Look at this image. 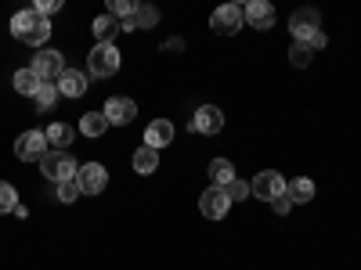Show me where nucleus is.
I'll return each mask as SVG.
<instances>
[{"label":"nucleus","mask_w":361,"mask_h":270,"mask_svg":"<svg viewBox=\"0 0 361 270\" xmlns=\"http://www.w3.org/2000/svg\"><path fill=\"white\" fill-rule=\"evenodd\" d=\"M11 33H15V40L25 44V47H40V44L51 40V22H47L37 8H25V11H18V15L11 18Z\"/></svg>","instance_id":"nucleus-1"},{"label":"nucleus","mask_w":361,"mask_h":270,"mask_svg":"<svg viewBox=\"0 0 361 270\" xmlns=\"http://www.w3.org/2000/svg\"><path fill=\"white\" fill-rule=\"evenodd\" d=\"M76 159L69 155V152H47L44 159H40V173L47 176V180H54V184H62V180H76Z\"/></svg>","instance_id":"nucleus-2"},{"label":"nucleus","mask_w":361,"mask_h":270,"mask_svg":"<svg viewBox=\"0 0 361 270\" xmlns=\"http://www.w3.org/2000/svg\"><path fill=\"white\" fill-rule=\"evenodd\" d=\"M87 72L94 76V79L116 76V72H119V51H116L112 44H109V47L94 44V51H90V58H87Z\"/></svg>","instance_id":"nucleus-3"},{"label":"nucleus","mask_w":361,"mask_h":270,"mask_svg":"<svg viewBox=\"0 0 361 270\" xmlns=\"http://www.w3.org/2000/svg\"><path fill=\"white\" fill-rule=\"evenodd\" d=\"M47 152H51V148H47V134H44V130H25V134L15 141V155H18L22 162H40Z\"/></svg>","instance_id":"nucleus-4"},{"label":"nucleus","mask_w":361,"mask_h":270,"mask_svg":"<svg viewBox=\"0 0 361 270\" xmlns=\"http://www.w3.org/2000/svg\"><path fill=\"white\" fill-rule=\"evenodd\" d=\"M289 29H293V44H307L314 33H322L318 11H314V8H300V11H293V18H289Z\"/></svg>","instance_id":"nucleus-5"},{"label":"nucleus","mask_w":361,"mask_h":270,"mask_svg":"<svg viewBox=\"0 0 361 270\" xmlns=\"http://www.w3.org/2000/svg\"><path fill=\"white\" fill-rule=\"evenodd\" d=\"M250 191H253L260 202H275L279 195H286V176L275 173V169H264V173H257V180L250 184Z\"/></svg>","instance_id":"nucleus-6"},{"label":"nucleus","mask_w":361,"mask_h":270,"mask_svg":"<svg viewBox=\"0 0 361 270\" xmlns=\"http://www.w3.org/2000/svg\"><path fill=\"white\" fill-rule=\"evenodd\" d=\"M76 184H80V195H98L109 184V173H105L102 162H87V166L76 169Z\"/></svg>","instance_id":"nucleus-7"},{"label":"nucleus","mask_w":361,"mask_h":270,"mask_svg":"<svg viewBox=\"0 0 361 270\" xmlns=\"http://www.w3.org/2000/svg\"><path fill=\"white\" fill-rule=\"evenodd\" d=\"M29 69L40 76V83H58V76L66 72V62H62V54H58V51H40Z\"/></svg>","instance_id":"nucleus-8"},{"label":"nucleus","mask_w":361,"mask_h":270,"mask_svg":"<svg viewBox=\"0 0 361 270\" xmlns=\"http://www.w3.org/2000/svg\"><path fill=\"white\" fill-rule=\"evenodd\" d=\"M228 205H231L228 191H224V188H214V184H209V188L202 191V198H199V209H202L206 220H221V217L228 213Z\"/></svg>","instance_id":"nucleus-9"},{"label":"nucleus","mask_w":361,"mask_h":270,"mask_svg":"<svg viewBox=\"0 0 361 270\" xmlns=\"http://www.w3.org/2000/svg\"><path fill=\"white\" fill-rule=\"evenodd\" d=\"M243 22H246V18H243V8H238V4H221V8L214 11V18H209V25H214L221 37L238 33V25H243Z\"/></svg>","instance_id":"nucleus-10"},{"label":"nucleus","mask_w":361,"mask_h":270,"mask_svg":"<svg viewBox=\"0 0 361 270\" xmlns=\"http://www.w3.org/2000/svg\"><path fill=\"white\" fill-rule=\"evenodd\" d=\"M102 112H105V119H109V127H127V123H134L137 105H134L130 98H109Z\"/></svg>","instance_id":"nucleus-11"},{"label":"nucleus","mask_w":361,"mask_h":270,"mask_svg":"<svg viewBox=\"0 0 361 270\" xmlns=\"http://www.w3.org/2000/svg\"><path fill=\"white\" fill-rule=\"evenodd\" d=\"M221 127H224V115L217 105H202L188 123V130H195V134H221Z\"/></svg>","instance_id":"nucleus-12"},{"label":"nucleus","mask_w":361,"mask_h":270,"mask_svg":"<svg viewBox=\"0 0 361 270\" xmlns=\"http://www.w3.org/2000/svg\"><path fill=\"white\" fill-rule=\"evenodd\" d=\"M243 18L253 29H271V25H275V8H271L267 0H250V4L243 8Z\"/></svg>","instance_id":"nucleus-13"},{"label":"nucleus","mask_w":361,"mask_h":270,"mask_svg":"<svg viewBox=\"0 0 361 270\" xmlns=\"http://www.w3.org/2000/svg\"><path fill=\"white\" fill-rule=\"evenodd\" d=\"M58 94L66 98H83L87 94V72H76V69H66L62 76H58Z\"/></svg>","instance_id":"nucleus-14"},{"label":"nucleus","mask_w":361,"mask_h":270,"mask_svg":"<svg viewBox=\"0 0 361 270\" xmlns=\"http://www.w3.org/2000/svg\"><path fill=\"white\" fill-rule=\"evenodd\" d=\"M145 144L148 148H166V144H173V123L170 119H156V123H148V130H145Z\"/></svg>","instance_id":"nucleus-15"},{"label":"nucleus","mask_w":361,"mask_h":270,"mask_svg":"<svg viewBox=\"0 0 361 270\" xmlns=\"http://www.w3.org/2000/svg\"><path fill=\"white\" fill-rule=\"evenodd\" d=\"M90 33H94V44H102V47H109L123 29H119V22L112 18V15H102V18H94V25H90Z\"/></svg>","instance_id":"nucleus-16"},{"label":"nucleus","mask_w":361,"mask_h":270,"mask_svg":"<svg viewBox=\"0 0 361 270\" xmlns=\"http://www.w3.org/2000/svg\"><path fill=\"white\" fill-rule=\"evenodd\" d=\"M159 169V152H156V148H137V152H134V173H141V176H152Z\"/></svg>","instance_id":"nucleus-17"},{"label":"nucleus","mask_w":361,"mask_h":270,"mask_svg":"<svg viewBox=\"0 0 361 270\" xmlns=\"http://www.w3.org/2000/svg\"><path fill=\"white\" fill-rule=\"evenodd\" d=\"M286 195H289L296 205H307V202L314 198V184H311L307 176H296V180H289V184H286Z\"/></svg>","instance_id":"nucleus-18"},{"label":"nucleus","mask_w":361,"mask_h":270,"mask_svg":"<svg viewBox=\"0 0 361 270\" xmlns=\"http://www.w3.org/2000/svg\"><path fill=\"white\" fill-rule=\"evenodd\" d=\"M44 134H47V144H54V152H66V144H73V127L69 123H51Z\"/></svg>","instance_id":"nucleus-19"},{"label":"nucleus","mask_w":361,"mask_h":270,"mask_svg":"<svg viewBox=\"0 0 361 270\" xmlns=\"http://www.w3.org/2000/svg\"><path fill=\"white\" fill-rule=\"evenodd\" d=\"M80 130H83L87 137H102V134L109 130L105 112H87V115H80Z\"/></svg>","instance_id":"nucleus-20"},{"label":"nucleus","mask_w":361,"mask_h":270,"mask_svg":"<svg viewBox=\"0 0 361 270\" xmlns=\"http://www.w3.org/2000/svg\"><path fill=\"white\" fill-rule=\"evenodd\" d=\"M209 180H214V188H228L235 180V166L228 159H214L209 162Z\"/></svg>","instance_id":"nucleus-21"},{"label":"nucleus","mask_w":361,"mask_h":270,"mask_svg":"<svg viewBox=\"0 0 361 270\" xmlns=\"http://www.w3.org/2000/svg\"><path fill=\"white\" fill-rule=\"evenodd\" d=\"M15 90H18V94H25V98H37L40 76H37L33 69H18V72H15Z\"/></svg>","instance_id":"nucleus-22"},{"label":"nucleus","mask_w":361,"mask_h":270,"mask_svg":"<svg viewBox=\"0 0 361 270\" xmlns=\"http://www.w3.org/2000/svg\"><path fill=\"white\" fill-rule=\"evenodd\" d=\"M311 58H314V47H311V44H293V47H289V62H293L296 69H307Z\"/></svg>","instance_id":"nucleus-23"},{"label":"nucleus","mask_w":361,"mask_h":270,"mask_svg":"<svg viewBox=\"0 0 361 270\" xmlns=\"http://www.w3.org/2000/svg\"><path fill=\"white\" fill-rule=\"evenodd\" d=\"M134 29H152L156 22H159V11L156 8H148V4H137V11H134Z\"/></svg>","instance_id":"nucleus-24"},{"label":"nucleus","mask_w":361,"mask_h":270,"mask_svg":"<svg viewBox=\"0 0 361 270\" xmlns=\"http://www.w3.org/2000/svg\"><path fill=\"white\" fill-rule=\"evenodd\" d=\"M134 11H137L134 0H109V15H112L116 22H127V18H134Z\"/></svg>","instance_id":"nucleus-25"},{"label":"nucleus","mask_w":361,"mask_h":270,"mask_svg":"<svg viewBox=\"0 0 361 270\" xmlns=\"http://www.w3.org/2000/svg\"><path fill=\"white\" fill-rule=\"evenodd\" d=\"M33 101H37V108H44V112L54 108V101H58V86H54V83H40V90H37V98H33Z\"/></svg>","instance_id":"nucleus-26"},{"label":"nucleus","mask_w":361,"mask_h":270,"mask_svg":"<svg viewBox=\"0 0 361 270\" xmlns=\"http://www.w3.org/2000/svg\"><path fill=\"white\" fill-rule=\"evenodd\" d=\"M18 209V195L8 180H0V213H15Z\"/></svg>","instance_id":"nucleus-27"},{"label":"nucleus","mask_w":361,"mask_h":270,"mask_svg":"<svg viewBox=\"0 0 361 270\" xmlns=\"http://www.w3.org/2000/svg\"><path fill=\"white\" fill-rule=\"evenodd\" d=\"M80 198V184H76V180H62V184H58V202H76Z\"/></svg>","instance_id":"nucleus-28"},{"label":"nucleus","mask_w":361,"mask_h":270,"mask_svg":"<svg viewBox=\"0 0 361 270\" xmlns=\"http://www.w3.org/2000/svg\"><path fill=\"white\" fill-rule=\"evenodd\" d=\"M224 191H228V198H231V202H243V198L250 195V184H246V180H238V176H235V180H231V184H228Z\"/></svg>","instance_id":"nucleus-29"},{"label":"nucleus","mask_w":361,"mask_h":270,"mask_svg":"<svg viewBox=\"0 0 361 270\" xmlns=\"http://www.w3.org/2000/svg\"><path fill=\"white\" fill-rule=\"evenodd\" d=\"M271 209H275V213H279V217H286V213H289V209H293V198H289V195H279L275 202H271Z\"/></svg>","instance_id":"nucleus-30"},{"label":"nucleus","mask_w":361,"mask_h":270,"mask_svg":"<svg viewBox=\"0 0 361 270\" xmlns=\"http://www.w3.org/2000/svg\"><path fill=\"white\" fill-rule=\"evenodd\" d=\"M58 8H62V0H37V11L47 18V15H54Z\"/></svg>","instance_id":"nucleus-31"},{"label":"nucleus","mask_w":361,"mask_h":270,"mask_svg":"<svg viewBox=\"0 0 361 270\" xmlns=\"http://www.w3.org/2000/svg\"><path fill=\"white\" fill-rule=\"evenodd\" d=\"M307 44H311V47H314V51H318V47H325V44H329V40H325V33H314V37H311V40H307Z\"/></svg>","instance_id":"nucleus-32"}]
</instances>
